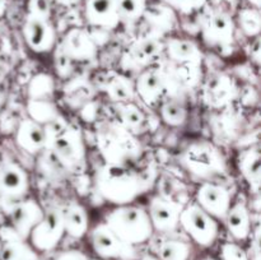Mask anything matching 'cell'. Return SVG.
Masks as SVG:
<instances>
[{
	"label": "cell",
	"mask_w": 261,
	"mask_h": 260,
	"mask_svg": "<svg viewBox=\"0 0 261 260\" xmlns=\"http://www.w3.org/2000/svg\"><path fill=\"white\" fill-rule=\"evenodd\" d=\"M158 172L154 166L144 168L133 166H115L103 163L94 173L97 194L112 205L134 203L139 196L148 193L157 183Z\"/></svg>",
	"instance_id": "cell-1"
},
{
	"label": "cell",
	"mask_w": 261,
	"mask_h": 260,
	"mask_svg": "<svg viewBox=\"0 0 261 260\" xmlns=\"http://www.w3.org/2000/svg\"><path fill=\"white\" fill-rule=\"evenodd\" d=\"M96 144L105 163L134 166L143 155V144L138 135L116 120H101L96 124Z\"/></svg>",
	"instance_id": "cell-2"
},
{
	"label": "cell",
	"mask_w": 261,
	"mask_h": 260,
	"mask_svg": "<svg viewBox=\"0 0 261 260\" xmlns=\"http://www.w3.org/2000/svg\"><path fill=\"white\" fill-rule=\"evenodd\" d=\"M178 162L190 177L199 183L218 180L228 170L222 150L208 140L189 143L178 155Z\"/></svg>",
	"instance_id": "cell-3"
},
{
	"label": "cell",
	"mask_w": 261,
	"mask_h": 260,
	"mask_svg": "<svg viewBox=\"0 0 261 260\" xmlns=\"http://www.w3.org/2000/svg\"><path fill=\"white\" fill-rule=\"evenodd\" d=\"M103 222L116 236L134 247L148 242L154 235L147 209L134 203L114 205L105 214Z\"/></svg>",
	"instance_id": "cell-4"
},
{
	"label": "cell",
	"mask_w": 261,
	"mask_h": 260,
	"mask_svg": "<svg viewBox=\"0 0 261 260\" xmlns=\"http://www.w3.org/2000/svg\"><path fill=\"white\" fill-rule=\"evenodd\" d=\"M46 149L53 153L66 172L81 173L86 170V140L83 132L76 125H66L65 129L51 140Z\"/></svg>",
	"instance_id": "cell-5"
},
{
	"label": "cell",
	"mask_w": 261,
	"mask_h": 260,
	"mask_svg": "<svg viewBox=\"0 0 261 260\" xmlns=\"http://www.w3.org/2000/svg\"><path fill=\"white\" fill-rule=\"evenodd\" d=\"M180 227L191 241L201 247L213 246L219 236V222L194 200H189L184 205L180 214Z\"/></svg>",
	"instance_id": "cell-6"
},
{
	"label": "cell",
	"mask_w": 261,
	"mask_h": 260,
	"mask_svg": "<svg viewBox=\"0 0 261 260\" xmlns=\"http://www.w3.org/2000/svg\"><path fill=\"white\" fill-rule=\"evenodd\" d=\"M92 250L101 260H138L137 249L127 245L103 221L88 229Z\"/></svg>",
	"instance_id": "cell-7"
},
{
	"label": "cell",
	"mask_w": 261,
	"mask_h": 260,
	"mask_svg": "<svg viewBox=\"0 0 261 260\" xmlns=\"http://www.w3.org/2000/svg\"><path fill=\"white\" fill-rule=\"evenodd\" d=\"M162 58H165V37L148 32L147 35L139 36L129 43L122 56L121 64L124 68L142 71Z\"/></svg>",
	"instance_id": "cell-8"
},
{
	"label": "cell",
	"mask_w": 261,
	"mask_h": 260,
	"mask_svg": "<svg viewBox=\"0 0 261 260\" xmlns=\"http://www.w3.org/2000/svg\"><path fill=\"white\" fill-rule=\"evenodd\" d=\"M65 236L63 216L60 206L45 209L42 219L33 227L27 242L37 252H48L55 250Z\"/></svg>",
	"instance_id": "cell-9"
},
{
	"label": "cell",
	"mask_w": 261,
	"mask_h": 260,
	"mask_svg": "<svg viewBox=\"0 0 261 260\" xmlns=\"http://www.w3.org/2000/svg\"><path fill=\"white\" fill-rule=\"evenodd\" d=\"M30 177L22 166L13 160L0 163V203L5 212L17 201L27 198Z\"/></svg>",
	"instance_id": "cell-10"
},
{
	"label": "cell",
	"mask_w": 261,
	"mask_h": 260,
	"mask_svg": "<svg viewBox=\"0 0 261 260\" xmlns=\"http://www.w3.org/2000/svg\"><path fill=\"white\" fill-rule=\"evenodd\" d=\"M184 205L181 201L157 193L150 196L147 205L148 216L154 233L172 235L180 228V214Z\"/></svg>",
	"instance_id": "cell-11"
},
{
	"label": "cell",
	"mask_w": 261,
	"mask_h": 260,
	"mask_svg": "<svg viewBox=\"0 0 261 260\" xmlns=\"http://www.w3.org/2000/svg\"><path fill=\"white\" fill-rule=\"evenodd\" d=\"M22 36L28 48L36 54L51 53L58 45V35L51 18L25 14Z\"/></svg>",
	"instance_id": "cell-12"
},
{
	"label": "cell",
	"mask_w": 261,
	"mask_h": 260,
	"mask_svg": "<svg viewBox=\"0 0 261 260\" xmlns=\"http://www.w3.org/2000/svg\"><path fill=\"white\" fill-rule=\"evenodd\" d=\"M194 201L218 222H222L233 203L231 189L221 181H204L195 191Z\"/></svg>",
	"instance_id": "cell-13"
},
{
	"label": "cell",
	"mask_w": 261,
	"mask_h": 260,
	"mask_svg": "<svg viewBox=\"0 0 261 260\" xmlns=\"http://www.w3.org/2000/svg\"><path fill=\"white\" fill-rule=\"evenodd\" d=\"M137 98L148 107H155L167 97V82L160 61L139 71L134 81Z\"/></svg>",
	"instance_id": "cell-14"
},
{
	"label": "cell",
	"mask_w": 261,
	"mask_h": 260,
	"mask_svg": "<svg viewBox=\"0 0 261 260\" xmlns=\"http://www.w3.org/2000/svg\"><path fill=\"white\" fill-rule=\"evenodd\" d=\"M200 31L206 45L214 48H226L232 46L234 41L236 22L228 13L216 10L204 18Z\"/></svg>",
	"instance_id": "cell-15"
},
{
	"label": "cell",
	"mask_w": 261,
	"mask_h": 260,
	"mask_svg": "<svg viewBox=\"0 0 261 260\" xmlns=\"http://www.w3.org/2000/svg\"><path fill=\"white\" fill-rule=\"evenodd\" d=\"M45 209L33 198H24L7 209L10 219V227L27 241L33 227L42 219Z\"/></svg>",
	"instance_id": "cell-16"
},
{
	"label": "cell",
	"mask_w": 261,
	"mask_h": 260,
	"mask_svg": "<svg viewBox=\"0 0 261 260\" xmlns=\"http://www.w3.org/2000/svg\"><path fill=\"white\" fill-rule=\"evenodd\" d=\"M59 45L74 63L92 61L98 55V45L96 40L84 28L75 27L69 30Z\"/></svg>",
	"instance_id": "cell-17"
},
{
	"label": "cell",
	"mask_w": 261,
	"mask_h": 260,
	"mask_svg": "<svg viewBox=\"0 0 261 260\" xmlns=\"http://www.w3.org/2000/svg\"><path fill=\"white\" fill-rule=\"evenodd\" d=\"M14 140L20 150L35 157L47 148V137L43 125L28 116L18 122L14 130Z\"/></svg>",
	"instance_id": "cell-18"
},
{
	"label": "cell",
	"mask_w": 261,
	"mask_h": 260,
	"mask_svg": "<svg viewBox=\"0 0 261 260\" xmlns=\"http://www.w3.org/2000/svg\"><path fill=\"white\" fill-rule=\"evenodd\" d=\"M165 58L176 65L199 68L203 61V51L190 38L165 37Z\"/></svg>",
	"instance_id": "cell-19"
},
{
	"label": "cell",
	"mask_w": 261,
	"mask_h": 260,
	"mask_svg": "<svg viewBox=\"0 0 261 260\" xmlns=\"http://www.w3.org/2000/svg\"><path fill=\"white\" fill-rule=\"evenodd\" d=\"M84 18L94 28L114 31L121 23L116 0H84Z\"/></svg>",
	"instance_id": "cell-20"
},
{
	"label": "cell",
	"mask_w": 261,
	"mask_h": 260,
	"mask_svg": "<svg viewBox=\"0 0 261 260\" xmlns=\"http://www.w3.org/2000/svg\"><path fill=\"white\" fill-rule=\"evenodd\" d=\"M222 222L237 242L246 241L252 233L251 213L244 200H233Z\"/></svg>",
	"instance_id": "cell-21"
},
{
	"label": "cell",
	"mask_w": 261,
	"mask_h": 260,
	"mask_svg": "<svg viewBox=\"0 0 261 260\" xmlns=\"http://www.w3.org/2000/svg\"><path fill=\"white\" fill-rule=\"evenodd\" d=\"M65 235L71 239H83L89 229V216L86 206L78 200L66 201L60 206Z\"/></svg>",
	"instance_id": "cell-22"
},
{
	"label": "cell",
	"mask_w": 261,
	"mask_h": 260,
	"mask_svg": "<svg viewBox=\"0 0 261 260\" xmlns=\"http://www.w3.org/2000/svg\"><path fill=\"white\" fill-rule=\"evenodd\" d=\"M240 173L249 185L252 193L260 191V172H261V153L259 145H251L242 150L237 160Z\"/></svg>",
	"instance_id": "cell-23"
},
{
	"label": "cell",
	"mask_w": 261,
	"mask_h": 260,
	"mask_svg": "<svg viewBox=\"0 0 261 260\" xmlns=\"http://www.w3.org/2000/svg\"><path fill=\"white\" fill-rule=\"evenodd\" d=\"M115 120L135 135L144 133L148 126L147 114L135 101L115 103Z\"/></svg>",
	"instance_id": "cell-24"
},
{
	"label": "cell",
	"mask_w": 261,
	"mask_h": 260,
	"mask_svg": "<svg viewBox=\"0 0 261 260\" xmlns=\"http://www.w3.org/2000/svg\"><path fill=\"white\" fill-rule=\"evenodd\" d=\"M103 89L106 92L107 97L114 103H121V102H129L137 99L134 81L122 73L111 71L109 78L105 81Z\"/></svg>",
	"instance_id": "cell-25"
},
{
	"label": "cell",
	"mask_w": 261,
	"mask_h": 260,
	"mask_svg": "<svg viewBox=\"0 0 261 260\" xmlns=\"http://www.w3.org/2000/svg\"><path fill=\"white\" fill-rule=\"evenodd\" d=\"M158 112L161 120L171 127L182 126L189 117V109L182 97H165L158 105Z\"/></svg>",
	"instance_id": "cell-26"
},
{
	"label": "cell",
	"mask_w": 261,
	"mask_h": 260,
	"mask_svg": "<svg viewBox=\"0 0 261 260\" xmlns=\"http://www.w3.org/2000/svg\"><path fill=\"white\" fill-rule=\"evenodd\" d=\"M2 249H0V260H22L28 242L23 240L10 226L0 228Z\"/></svg>",
	"instance_id": "cell-27"
},
{
	"label": "cell",
	"mask_w": 261,
	"mask_h": 260,
	"mask_svg": "<svg viewBox=\"0 0 261 260\" xmlns=\"http://www.w3.org/2000/svg\"><path fill=\"white\" fill-rule=\"evenodd\" d=\"M28 117L41 125H48L63 117L54 99H27Z\"/></svg>",
	"instance_id": "cell-28"
},
{
	"label": "cell",
	"mask_w": 261,
	"mask_h": 260,
	"mask_svg": "<svg viewBox=\"0 0 261 260\" xmlns=\"http://www.w3.org/2000/svg\"><path fill=\"white\" fill-rule=\"evenodd\" d=\"M193 246L189 241L176 237H166L157 246L155 256L160 260H189Z\"/></svg>",
	"instance_id": "cell-29"
},
{
	"label": "cell",
	"mask_w": 261,
	"mask_h": 260,
	"mask_svg": "<svg viewBox=\"0 0 261 260\" xmlns=\"http://www.w3.org/2000/svg\"><path fill=\"white\" fill-rule=\"evenodd\" d=\"M143 17L147 18L148 23L152 27L150 32L161 37H165L166 33L172 30L175 24V17L172 12L165 7H147Z\"/></svg>",
	"instance_id": "cell-30"
},
{
	"label": "cell",
	"mask_w": 261,
	"mask_h": 260,
	"mask_svg": "<svg viewBox=\"0 0 261 260\" xmlns=\"http://www.w3.org/2000/svg\"><path fill=\"white\" fill-rule=\"evenodd\" d=\"M55 91V82L51 75L38 73L27 84L28 99H53Z\"/></svg>",
	"instance_id": "cell-31"
},
{
	"label": "cell",
	"mask_w": 261,
	"mask_h": 260,
	"mask_svg": "<svg viewBox=\"0 0 261 260\" xmlns=\"http://www.w3.org/2000/svg\"><path fill=\"white\" fill-rule=\"evenodd\" d=\"M236 25H239L240 30L246 37H259L261 31L260 9L252 7L244 8V9L240 10L239 15H237Z\"/></svg>",
	"instance_id": "cell-32"
},
{
	"label": "cell",
	"mask_w": 261,
	"mask_h": 260,
	"mask_svg": "<svg viewBox=\"0 0 261 260\" xmlns=\"http://www.w3.org/2000/svg\"><path fill=\"white\" fill-rule=\"evenodd\" d=\"M120 19L124 23H135L143 18L148 4L147 0H116Z\"/></svg>",
	"instance_id": "cell-33"
},
{
	"label": "cell",
	"mask_w": 261,
	"mask_h": 260,
	"mask_svg": "<svg viewBox=\"0 0 261 260\" xmlns=\"http://www.w3.org/2000/svg\"><path fill=\"white\" fill-rule=\"evenodd\" d=\"M92 87L89 86V83H83L81 79L75 78L69 81V83L65 87V93L66 96H69L71 102H78L82 101L84 103L91 99V97L93 96V91H92Z\"/></svg>",
	"instance_id": "cell-34"
},
{
	"label": "cell",
	"mask_w": 261,
	"mask_h": 260,
	"mask_svg": "<svg viewBox=\"0 0 261 260\" xmlns=\"http://www.w3.org/2000/svg\"><path fill=\"white\" fill-rule=\"evenodd\" d=\"M55 51V68L58 71L59 76L61 78H66V76L70 75V73L73 71V65L74 61L66 55L63 51V48L60 47V45H56V47L54 48Z\"/></svg>",
	"instance_id": "cell-35"
},
{
	"label": "cell",
	"mask_w": 261,
	"mask_h": 260,
	"mask_svg": "<svg viewBox=\"0 0 261 260\" xmlns=\"http://www.w3.org/2000/svg\"><path fill=\"white\" fill-rule=\"evenodd\" d=\"M222 260H250L246 250L237 242H224L221 246Z\"/></svg>",
	"instance_id": "cell-36"
},
{
	"label": "cell",
	"mask_w": 261,
	"mask_h": 260,
	"mask_svg": "<svg viewBox=\"0 0 261 260\" xmlns=\"http://www.w3.org/2000/svg\"><path fill=\"white\" fill-rule=\"evenodd\" d=\"M27 14L51 18V7L48 0H28Z\"/></svg>",
	"instance_id": "cell-37"
},
{
	"label": "cell",
	"mask_w": 261,
	"mask_h": 260,
	"mask_svg": "<svg viewBox=\"0 0 261 260\" xmlns=\"http://www.w3.org/2000/svg\"><path fill=\"white\" fill-rule=\"evenodd\" d=\"M55 260H91L83 251L76 249H70L65 250V251H61L60 254H58V256L55 257Z\"/></svg>",
	"instance_id": "cell-38"
},
{
	"label": "cell",
	"mask_w": 261,
	"mask_h": 260,
	"mask_svg": "<svg viewBox=\"0 0 261 260\" xmlns=\"http://www.w3.org/2000/svg\"><path fill=\"white\" fill-rule=\"evenodd\" d=\"M22 260H41L40 252H37L36 250H33L31 247V245H28L27 250H25L24 255H23Z\"/></svg>",
	"instance_id": "cell-39"
},
{
	"label": "cell",
	"mask_w": 261,
	"mask_h": 260,
	"mask_svg": "<svg viewBox=\"0 0 261 260\" xmlns=\"http://www.w3.org/2000/svg\"><path fill=\"white\" fill-rule=\"evenodd\" d=\"M58 4L64 5V7H71V5H75L78 3H81L82 0H55Z\"/></svg>",
	"instance_id": "cell-40"
},
{
	"label": "cell",
	"mask_w": 261,
	"mask_h": 260,
	"mask_svg": "<svg viewBox=\"0 0 261 260\" xmlns=\"http://www.w3.org/2000/svg\"><path fill=\"white\" fill-rule=\"evenodd\" d=\"M8 9V0H0V18H3L7 13Z\"/></svg>",
	"instance_id": "cell-41"
},
{
	"label": "cell",
	"mask_w": 261,
	"mask_h": 260,
	"mask_svg": "<svg viewBox=\"0 0 261 260\" xmlns=\"http://www.w3.org/2000/svg\"><path fill=\"white\" fill-rule=\"evenodd\" d=\"M138 260H160V259L153 254H144L140 257H138Z\"/></svg>",
	"instance_id": "cell-42"
},
{
	"label": "cell",
	"mask_w": 261,
	"mask_h": 260,
	"mask_svg": "<svg viewBox=\"0 0 261 260\" xmlns=\"http://www.w3.org/2000/svg\"><path fill=\"white\" fill-rule=\"evenodd\" d=\"M250 3L252 4V7L257 8V9H260V5H261V0H249Z\"/></svg>",
	"instance_id": "cell-43"
},
{
	"label": "cell",
	"mask_w": 261,
	"mask_h": 260,
	"mask_svg": "<svg viewBox=\"0 0 261 260\" xmlns=\"http://www.w3.org/2000/svg\"><path fill=\"white\" fill-rule=\"evenodd\" d=\"M203 260H217V259H214V257H212V256H206V257H204Z\"/></svg>",
	"instance_id": "cell-44"
},
{
	"label": "cell",
	"mask_w": 261,
	"mask_h": 260,
	"mask_svg": "<svg viewBox=\"0 0 261 260\" xmlns=\"http://www.w3.org/2000/svg\"><path fill=\"white\" fill-rule=\"evenodd\" d=\"M91 260H101V259H91Z\"/></svg>",
	"instance_id": "cell-45"
}]
</instances>
